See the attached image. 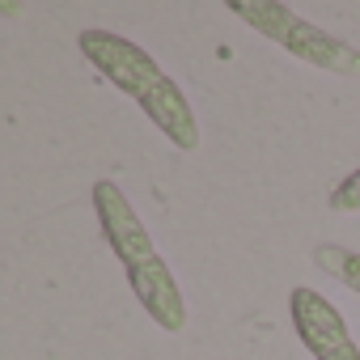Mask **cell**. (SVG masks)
Returning <instances> with one entry per match:
<instances>
[{
    "mask_svg": "<svg viewBox=\"0 0 360 360\" xmlns=\"http://www.w3.org/2000/svg\"><path fill=\"white\" fill-rule=\"evenodd\" d=\"M77 51L89 60V68L106 85H115L123 98H131L148 115V123L174 148H183V153H195L200 148V119H195L187 94L178 89L174 77H165L157 68V60L140 43H131V39H123L115 30L89 26V30L77 34Z\"/></svg>",
    "mask_w": 360,
    "mask_h": 360,
    "instance_id": "6da1fadb",
    "label": "cell"
},
{
    "mask_svg": "<svg viewBox=\"0 0 360 360\" xmlns=\"http://www.w3.org/2000/svg\"><path fill=\"white\" fill-rule=\"evenodd\" d=\"M89 200H94V212H98V225H102V242L119 259L140 309L161 330L178 335L187 326V301H183V288H178L169 263L157 255L144 221L136 217V208L127 204V195L110 183V178H98V183L89 187Z\"/></svg>",
    "mask_w": 360,
    "mask_h": 360,
    "instance_id": "7a4b0ae2",
    "label": "cell"
},
{
    "mask_svg": "<svg viewBox=\"0 0 360 360\" xmlns=\"http://www.w3.org/2000/svg\"><path fill=\"white\" fill-rule=\"evenodd\" d=\"M238 22H246L255 34L271 39L276 47H284L292 60L335 72V77H360V51L352 43H343L339 34L305 22L301 13H292L280 0H229L225 5Z\"/></svg>",
    "mask_w": 360,
    "mask_h": 360,
    "instance_id": "3957f363",
    "label": "cell"
},
{
    "mask_svg": "<svg viewBox=\"0 0 360 360\" xmlns=\"http://www.w3.org/2000/svg\"><path fill=\"white\" fill-rule=\"evenodd\" d=\"M288 318H292V330H297L301 347L314 360H360V347H356L343 314L322 292L297 284L288 292Z\"/></svg>",
    "mask_w": 360,
    "mask_h": 360,
    "instance_id": "277c9868",
    "label": "cell"
},
{
    "mask_svg": "<svg viewBox=\"0 0 360 360\" xmlns=\"http://www.w3.org/2000/svg\"><path fill=\"white\" fill-rule=\"evenodd\" d=\"M314 263L330 280H339L343 288H352L360 297V250H347L339 242H322V246H314Z\"/></svg>",
    "mask_w": 360,
    "mask_h": 360,
    "instance_id": "5b68a950",
    "label": "cell"
},
{
    "mask_svg": "<svg viewBox=\"0 0 360 360\" xmlns=\"http://www.w3.org/2000/svg\"><path fill=\"white\" fill-rule=\"evenodd\" d=\"M330 212H360V169H352L347 178H339V187L330 191Z\"/></svg>",
    "mask_w": 360,
    "mask_h": 360,
    "instance_id": "8992f818",
    "label": "cell"
}]
</instances>
